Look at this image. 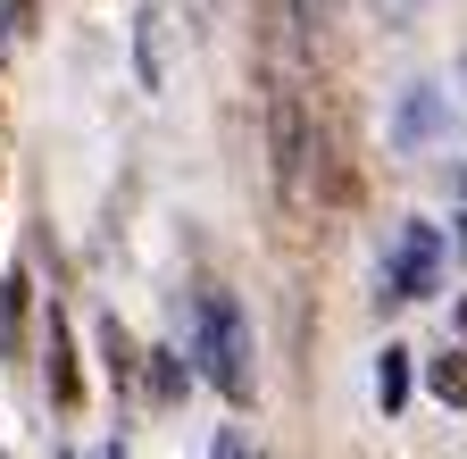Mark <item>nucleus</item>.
Returning <instances> with one entry per match:
<instances>
[{
    "label": "nucleus",
    "instance_id": "nucleus-1",
    "mask_svg": "<svg viewBox=\"0 0 467 459\" xmlns=\"http://www.w3.org/2000/svg\"><path fill=\"white\" fill-rule=\"evenodd\" d=\"M192 368L225 392V401H251L259 392V342H251V318L225 284H201L192 293Z\"/></svg>",
    "mask_w": 467,
    "mask_h": 459
},
{
    "label": "nucleus",
    "instance_id": "nucleus-2",
    "mask_svg": "<svg viewBox=\"0 0 467 459\" xmlns=\"http://www.w3.org/2000/svg\"><path fill=\"white\" fill-rule=\"evenodd\" d=\"M442 225H426V217H409L400 235H392V259H384V301H426L434 284H442Z\"/></svg>",
    "mask_w": 467,
    "mask_h": 459
},
{
    "label": "nucleus",
    "instance_id": "nucleus-3",
    "mask_svg": "<svg viewBox=\"0 0 467 459\" xmlns=\"http://www.w3.org/2000/svg\"><path fill=\"white\" fill-rule=\"evenodd\" d=\"M451 100H442V84H400V100H392V118H384V134H392V151H434V142H451Z\"/></svg>",
    "mask_w": 467,
    "mask_h": 459
},
{
    "label": "nucleus",
    "instance_id": "nucleus-4",
    "mask_svg": "<svg viewBox=\"0 0 467 459\" xmlns=\"http://www.w3.org/2000/svg\"><path fill=\"white\" fill-rule=\"evenodd\" d=\"M409 376H418V351H409V342H384V351H376V401H384V418L409 410Z\"/></svg>",
    "mask_w": 467,
    "mask_h": 459
},
{
    "label": "nucleus",
    "instance_id": "nucleus-5",
    "mask_svg": "<svg viewBox=\"0 0 467 459\" xmlns=\"http://www.w3.org/2000/svg\"><path fill=\"white\" fill-rule=\"evenodd\" d=\"M50 401H58V410L84 401V376H76V351H67V326H58V318H50Z\"/></svg>",
    "mask_w": 467,
    "mask_h": 459
},
{
    "label": "nucleus",
    "instance_id": "nucleus-6",
    "mask_svg": "<svg viewBox=\"0 0 467 459\" xmlns=\"http://www.w3.org/2000/svg\"><path fill=\"white\" fill-rule=\"evenodd\" d=\"M426 384L451 401V410H467V351H434L426 360Z\"/></svg>",
    "mask_w": 467,
    "mask_h": 459
},
{
    "label": "nucleus",
    "instance_id": "nucleus-7",
    "mask_svg": "<svg viewBox=\"0 0 467 459\" xmlns=\"http://www.w3.org/2000/svg\"><path fill=\"white\" fill-rule=\"evenodd\" d=\"M134 76L159 92V17H134Z\"/></svg>",
    "mask_w": 467,
    "mask_h": 459
},
{
    "label": "nucleus",
    "instance_id": "nucleus-8",
    "mask_svg": "<svg viewBox=\"0 0 467 459\" xmlns=\"http://www.w3.org/2000/svg\"><path fill=\"white\" fill-rule=\"evenodd\" d=\"M184 384H192V376H184V351H150V392H159V401H175Z\"/></svg>",
    "mask_w": 467,
    "mask_h": 459
},
{
    "label": "nucleus",
    "instance_id": "nucleus-9",
    "mask_svg": "<svg viewBox=\"0 0 467 459\" xmlns=\"http://www.w3.org/2000/svg\"><path fill=\"white\" fill-rule=\"evenodd\" d=\"M26 293H34V284L9 267V284H0V334H9V342H17V318H26Z\"/></svg>",
    "mask_w": 467,
    "mask_h": 459
},
{
    "label": "nucleus",
    "instance_id": "nucleus-10",
    "mask_svg": "<svg viewBox=\"0 0 467 459\" xmlns=\"http://www.w3.org/2000/svg\"><path fill=\"white\" fill-rule=\"evenodd\" d=\"M209 459H267V451H259V443H251L243 426H217V443H209Z\"/></svg>",
    "mask_w": 467,
    "mask_h": 459
},
{
    "label": "nucleus",
    "instance_id": "nucleus-11",
    "mask_svg": "<svg viewBox=\"0 0 467 459\" xmlns=\"http://www.w3.org/2000/svg\"><path fill=\"white\" fill-rule=\"evenodd\" d=\"M334 17V0H292V26H301V34H317Z\"/></svg>",
    "mask_w": 467,
    "mask_h": 459
},
{
    "label": "nucleus",
    "instance_id": "nucleus-12",
    "mask_svg": "<svg viewBox=\"0 0 467 459\" xmlns=\"http://www.w3.org/2000/svg\"><path fill=\"white\" fill-rule=\"evenodd\" d=\"M451 251H459V259H467V209H459V217H451Z\"/></svg>",
    "mask_w": 467,
    "mask_h": 459
},
{
    "label": "nucleus",
    "instance_id": "nucleus-13",
    "mask_svg": "<svg viewBox=\"0 0 467 459\" xmlns=\"http://www.w3.org/2000/svg\"><path fill=\"white\" fill-rule=\"evenodd\" d=\"M459 334H467V301H459Z\"/></svg>",
    "mask_w": 467,
    "mask_h": 459
},
{
    "label": "nucleus",
    "instance_id": "nucleus-14",
    "mask_svg": "<svg viewBox=\"0 0 467 459\" xmlns=\"http://www.w3.org/2000/svg\"><path fill=\"white\" fill-rule=\"evenodd\" d=\"M109 459H126V451H109Z\"/></svg>",
    "mask_w": 467,
    "mask_h": 459
}]
</instances>
